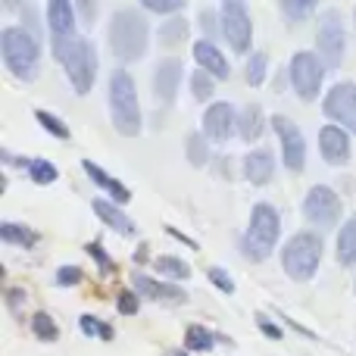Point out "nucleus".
<instances>
[{"mask_svg":"<svg viewBox=\"0 0 356 356\" xmlns=\"http://www.w3.org/2000/svg\"><path fill=\"white\" fill-rule=\"evenodd\" d=\"M110 50L122 66L144 60L150 41V25L141 6H119L110 16Z\"/></svg>","mask_w":356,"mask_h":356,"instance_id":"nucleus-1","label":"nucleus"},{"mask_svg":"<svg viewBox=\"0 0 356 356\" xmlns=\"http://www.w3.org/2000/svg\"><path fill=\"white\" fill-rule=\"evenodd\" d=\"M50 47H54V60L63 66L72 91L85 97L97 81V47L81 35L66 38V41H50Z\"/></svg>","mask_w":356,"mask_h":356,"instance_id":"nucleus-2","label":"nucleus"},{"mask_svg":"<svg viewBox=\"0 0 356 356\" xmlns=\"http://www.w3.org/2000/svg\"><path fill=\"white\" fill-rule=\"evenodd\" d=\"M0 60L19 81H35L41 72V38L22 25H6L0 31Z\"/></svg>","mask_w":356,"mask_h":356,"instance_id":"nucleus-3","label":"nucleus"},{"mask_svg":"<svg viewBox=\"0 0 356 356\" xmlns=\"http://www.w3.org/2000/svg\"><path fill=\"white\" fill-rule=\"evenodd\" d=\"M278 238H282V216L272 203H257L250 209V225L241 234V257L250 263H263L272 257Z\"/></svg>","mask_w":356,"mask_h":356,"instance_id":"nucleus-4","label":"nucleus"},{"mask_svg":"<svg viewBox=\"0 0 356 356\" xmlns=\"http://www.w3.org/2000/svg\"><path fill=\"white\" fill-rule=\"evenodd\" d=\"M110 116L122 138H138L144 131L141 104H138V85L125 69L110 75Z\"/></svg>","mask_w":356,"mask_h":356,"instance_id":"nucleus-5","label":"nucleus"},{"mask_svg":"<svg viewBox=\"0 0 356 356\" xmlns=\"http://www.w3.org/2000/svg\"><path fill=\"white\" fill-rule=\"evenodd\" d=\"M322 250H325L322 234L303 228V232L291 234L288 244L282 247V269L288 272V278H294V282H309V278L319 272Z\"/></svg>","mask_w":356,"mask_h":356,"instance_id":"nucleus-6","label":"nucleus"},{"mask_svg":"<svg viewBox=\"0 0 356 356\" xmlns=\"http://www.w3.org/2000/svg\"><path fill=\"white\" fill-rule=\"evenodd\" d=\"M316 54L325 63V69H338L347 54V25L344 13L338 6H328L319 13V29H316Z\"/></svg>","mask_w":356,"mask_h":356,"instance_id":"nucleus-7","label":"nucleus"},{"mask_svg":"<svg viewBox=\"0 0 356 356\" xmlns=\"http://www.w3.org/2000/svg\"><path fill=\"white\" fill-rule=\"evenodd\" d=\"M322 79H325V63L313 50H297L288 63V81L300 100H319L322 94Z\"/></svg>","mask_w":356,"mask_h":356,"instance_id":"nucleus-8","label":"nucleus"},{"mask_svg":"<svg viewBox=\"0 0 356 356\" xmlns=\"http://www.w3.org/2000/svg\"><path fill=\"white\" fill-rule=\"evenodd\" d=\"M222 16V38H225L228 50L238 56H247L253 50V19L241 0H225L219 6Z\"/></svg>","mask_w":356,"mask_h":356,"instance_id":"nucleus-9","label":"nucleus"},{"mask_svg":"<svg viewBox=\"0 0 356 356\" xmlns=\"http://www.w3.org/2000/svg\"><path fill=\"white\" fill-rule=\"evenodd\" d=\"M344 216V203H341L338 191L328 188V184H313L303 197V219L309 225H319V228H334Z\"/></svg>","mask_w":356,"mask_h":356,"instance_id":"nucleus-10","label":"nucleus"},{"mask_svg":"<svg viewBox=\"0 0 356 356\" xmlns=\"http://www.w3.org/2000/svg\"><path fill=\"white\" fill-rule=\"evenodd\" d=\"M272 131L278 135V144H282V163L288 172H303L307 169V138H303L300 125L291 116H272L269 119Z\"/></svg>","mask_w":356,"mask_h":356,"instance_id":"nucleus-11","label":"nucleus"},{"mask_svg":"<svg viewBox=\"0 0 356 356\" xmlns=\"http://www.w3.org/2000/svg\"><path fill=\"white\" fill-rule=\"evenodd\" d=\"M322 113L332 125H341L344 131L356 135V81H334L325 91Z\"/></svg>","mask_w":356,"mask_h":356,"instance_id":"nucleus-12","label":"nucleus"},{"mask_svg":"<svg viewBox=\"0 0 356 356\" xmlns=\"http://www.w3.org/2000/svg\"><path fill=\"white\" fill-rule=\"evenodd\" d=\"M203 138L213 144H225L238 135V110H234L228 100H219V104H209L207 113H203Z\"/></svg>","mask_w":356,"mask_h":356,"instance_id":"nucleus-13","label":"nucleus"},{"mask_svg":"<svg viewBox=\"0 0 356 356\" xmlns=\"http://www.w3.org/2000/svg\"><path fill=\"white\" fill-rule=\"evenodd\" d=\"M184 79V66L178 56H166V60L156 63L154 69V94L160 100V106H172L178 97V88Z\"/></svg>","mask_w":356,"mask_h":356,"instance_id":"nucleus-14","label":"nucleus"},{"mask_svg":"<svg viewBox=\"0 0 356 356\" xmlns=\"http://www.w3.org/2000/svg\"><path fill=\"white\" fill-rule=\"evenodd\" d=\"M131 288L141 294V300H156V303H188V291L178 288V284L166 282V278H154L135 272L131 275Z\"/></svg>","mask_w":356,"mask_h":356,"instance_id":"nucleus-15","label":"nucleus"},{"mask_svg":"<svg viewBox=\"0 0 356 356\" xmlns=\"http://www.w3.org/2000/svg\"><path fill=\"white\" fill-rule=\"evenodd\" d=\"M191 56H194L197 69L207 75H213L216 81H225L232 75V63H228L225 50L219 47L216 41H207V38H197L194 47H191Z\"/></svg>","mask_w":356,"mask_h":356,"instance_id":"nucleus-16","label":"nucleus"},{"mask_svg":"<svg viewBox=\"0 0 356 356\" xmlns=\"http://www.w3.org/2000/svg\"><path fill=\"white\" fill-rule=\"evenodd\" d=\"M319 154L328 166H347L353 156L350 131H344L341 125H322L319 129Z\"/></svg>","mask_w":356,"mask_h":356,"instance_id":"nucleus-17","label":"nucleus"},{"mask_svg":"<svg viewBox=\"0 0 356 356\" xmlns=\"http://www.w3.org/2000/svg\"><path fill=\"white\" fill-rule=\"evenodd\" d=\"M81 169H85V175L91 178V184H97V188L104 191V194L110 197L116 207H125V203L131 200V188H129V184H122L116 175H110L104 166H97L94 160H81Z\"/></svg>","mask_w":356,"mask_h":356,"instance_id":"nucleus-18","label":"nucleus"},{"mask_svg":"<svg viewBox=\"0 0 356 356\" xmlns=\"http://www.w3.org/2000/svg\"><path fill=\"white\" fill-rule=\"evenodd\" d=\"M50 29V41H66L75 38V6L69 0H50L47 10H44Z\"/></svg>","mask_w":356,"mask_h":356,"instance_id":"nucleus-19","label":"nucleus"},{"mask_svg":"<svg viewBox=\"0 0 356 356\" xmlns=\"http://www.w3.org/2000/svg\"><path fill=\"white\" fill-rule=\"evenodd\" d=\"M241 172H244V178L250 184H257V188L269 184L272 175H275V156H272V150H266V147L250 150V154L241 160Z\"/></svg>","mask_w":356,"mask_h":356,"instance_id":"nucleus-20","label":"nucleus"},{"mask_svg":"<svg viewBox=\"0 0 356 356\" xmlns=\"http://www.w3.org/2000/svg\"><path fill=\"white\" fill-rule=\"evenodd\" d=\"M91 209H94V216H97V219L104 222L106 228H113V232L122 234V238H131V234L138 232L135 219H129V216H125V209L116 207L113 200H104V197H97V200H91Z\"/></svg>","mask_w":356,"mask_h":356,"instance_id":"nucleus-21","label":"nucleus"},{"mask_svg":"<svg viewBox=\"0 0 356 356\" xmlns=\"http://www.w3.org/2000/svg\"><path fill=\"white\" fill-rule=\"evenodd\" d=\"M266 125H269V119H266L259 104H247L238 110V138L244 144H257L259 138H263Z\"/></svg>","mask_w":356,"mask_h":356,"instance_id":"nucleus-22","label":"nucleus"},{"mask_svg":"<svg viewBox=\"0 0 356 356\" xmlns=\"http://www.w3.org/2000/svg\"><path fill=\"white\" fill-rule=\"evenodd\" d=\"M0 241L13 247H22V250H31L38 244V232L29 225H19V222H0Z\"/></svg>","mask_w":356,"mask_h":356,"instance_id":"nucleus-23","label":"nucleus"},{"mask_svg":"<svg viewBox=\"0 0 356 356\" xmlns=\"http://www.w3.org/2000/svg\"><path fill=\"white\" fill-rule=\"evenodd\" d=\"M154 272L156 275H163L166 282H188L191 278V266L184 263L181 257H172V253H163V257L154 259Z\"/></svg>","mask_w":356,"mask_h":356,"instance_id":"nucleus-24","label":"nucleus"},{"mask_svg":"<svg viewBox=\"0 0 356 356\" xmlns=\"http://www.w3.org/2000/svg\"><path fill=\"white\" fill-rule=\"evenodd\" d=\"M216 332H209L207 325H200V322H194V325L184 328V350L188 353H209L216 347Z\"/></svg>","mask_w":356,"mask_h":356,"instance_id":"nucleus-25","label":"nucleus"},{"mask_svg":"<svg viewBox=\"0 0 356 356\" xmlns=\"http://www.w3.org/2000/svg\"><path fill=\"white\" fill-rule=\"evenodd\" d=\"M338 263L356 266V213L341 225L338 232Z\"/></svg>","mask_w":356,"mask_h":356,"instance_id":"nucleus-26","label":"nucleus"},{"mask_svg":"<svg viewBox=\"0 0 356 356\" xmlns=\"http://www.w3.org/2000/svg\"><path fill=\"white\" fill-rule=\"evenodd\" d=\"M188 31H191L188 19H184V16H172V19H166V22L160 25L156 38H160L163 47H178V44L188 41Z\"/></svg>","mask_w":356,"mask_h":356,"instance_id":"nucleus-27","label":"nucleus"},{"mask_svg":"<svg viewBox=\"0 0 356 356\" xmlns=\"http://www.w3.org/2000/svg\"><path fill=\"white\" fill-rule=\"evenodd\" d=\"M184 154H188V163L194 169L207 166V163L213 160V150H209V141L203 138V131H191V135L184 138Z\"/></svg>","mask_w":356,"mask_h":356,"instance_id":"nucleus-28","label":"nucleus"},{"mask_svg":"<svg viewBox=\"0 0 356 356\" xmlns=\"http://www.w3.org/2000/svg\"><path fill=\"white\" fill-rule=\"evenodd\" d=\"M278 10H282V16L288 19L291 25H300L303 19L316 16V13H319V6H316L313 0H282V3H278Z\"/></svg>","mask_w":356,"mask_h":356,"instance_id":"nucleus-29","label":"nucleus"},{"mask_svg":"<svg viewBox=\"0 0 356 356\" xmlns=\"http://www.w3.org/2000/svg\"><path fill=\"white\" fill-rule=\"evenodd\" d=\"M25 175H29V181L31 184H54L56 178H60V169L54 166L50 160H29L25 163Z\"/></svg>","mask_w":356,"mask_h":356,"instance_id":"nucleus-30","label":"nucleus"},{"mask_svg":"<svg viewBox=\"0 0 356 356\" xmlns=\"http://www.w3.org/2000/svg\"><path fill=\"white\" fill-rule=\"evenodd\" d=\"M266 75H269V56L263 50H257V54H250V60L244 66V79L250 88H259V85H266Z\"/></svg>","mask_w":356,"mask_h":356,"instance_id":"nucleus-31","label":"nucleus"},{"mask_svg":"<svg viewBox=\"0 0 356 356\" xmlns=\"http://www.w3.org/2000/svg\"><path fill=\"white\" fill-rule=\"evenodd\" d=\"M29 328L31 334H35L38 341H44V344H50V341L60 338V328H56V319L50 313H35L29 319Z\"/></svg>","mask_w":356,"mask_h":356,"instance_id":"nucleus-32","label":"nucleus"},{"mask_svg":"<svg viewBox=\"0 0 356 356\" xmlns=\"http://www.w3.org/2000/svg\"><path fill=\"white\" fill-rule=\"evenodd\" d=\"M35 119L41 122V129L47 131V135L60 138V141H69V138H72V129H69V125L63 122L60 116H54V113H47V110H35Z\"/></svg>","mask_w":356,"mask_h":356,"instance_id":"nucleus-33","label":"nucleus"},{"mask_svg":"<svg viewBox=\"0 0 356 356\" xmlns=\"http://www.w3.org/2000/svg\"><path fill=\"white\" fill-rule=\"evenodd\" d=\"M213 94H216V79L213 75H207V72H191V97L194 100H200V104H207V100H213Z\"/></svg>","mask_w":356,"mask_h":356,"instance_id":"nucleus-34","label":"nucleus"},{"mask_svg":"<svg viewBox=\"0 0 356 356\" xmlns=\"http://www.w3.org/2000/svg\"><path fill=\"white\" fill-rule=\"evenodd\" d=\"M197 25L203 29V38H207V41H216V38L222 35V16H219V10H209V6L197 10Z\"/></svg>","mask_w":356,"mask_h":356,"instance_id":"nucleus-35","label":"nucleus"},{"mask_svg":"<svg viewBox=\"0 0 356 356\" xmlns=\"http://www.w3.org/2000/svg\"><path fill=\"white\" fill-rule=\"evenodd\" d=\"M85 253L97 263V269H100V275L104 278H110V275H116V263L110 259V253H106V247L100 244V241H91V244L85 247Z\"/></svg>","mask_w":356,"mask_h":356,"instance_id":"nucleus-36","label":"nucleus"},{"mask_svg":"<svg viewBox=\"0 0 356 356\" xmlns=\"http://www.w3.org/2000/svg\"><path fill=\"white\" fill-rule=\"evenodd\" d=\"M141 10H144V13H156V16L172 19V16H181L184 0H144Z\"/></svg>","mask_w":356,"mask_h":356,"instance_id":"nucleus-37","label":"nucleus"},{"mask_svg":"<svg viewBox=\"0 0 356 356\" xmlns=\"http://www.w3.org/2000/svg\"><path fill=\"white\" fill-rule=\"evenodd\" d=\"M116 309L122 316H138V313H141V294H138L135 288H131V291H119Z\"/></svg>","mask_w":356,"mask_h":356,"instance_id":"nucleus-38","label":"nucleus"},{"mask_svg":"<svg viewBox=\"0 0 356 356\" xmlns=\"http://www.w3.org/2000/svg\"><path fill=\"white\" fill-rule=\"evenodd\" d=\"M207 278H209V284H213L216 291H222V294H234V278L228 275L222 266H209V269H207Z\"/></svg>","mask_w":356,"mask_h":356,"instance_id":"nucleus-39","label":"nucleus"},{"mask_svg":"<svg viewBox=\"0 0 356 356\" xmlns=\"http://www.w3.org/2000/svg\"><path fill=\"white\" fill-rule=\"evenodd\" d=\"M81 278H85L81 266H60L56 275H54V282L60 284V288H75V284H81Z\"/></svg>","mask_w":356,"mask_h":356,"instance_id":"nucleus-40","label":"nucleus"},{"mask_svg":"<svg viewBox=\"0 0 356 356\" xmlns=\"http://www.w3.org/2000/svg\"><path fill=\"white\" fill-rule=\"evenodd\" d=\"M257 328H259V332H263L269 341H282V334H284V332H282V325H278V322L272 319V316H266V313H259V316H257Z\"/></svg>","mask_w":356,"mask_h":356,"instance_id":"nucleus-41","label":"nucleus"},{"mask_svg":"<svg viewBox=\"0 0 356 356\" xmlns=\"http://www.w3.org/2000/svg\"><path fill=\"white\" fill-rule=\"evenodd\" d=\"M19 13H22V29H25V31H31V35H35V38L41 35V22H38V13H35V6H31V3H25Z\"/></svg>","mask_w":356,"mask_h":356,"instance_id":"nucleus-42","label":"nucleus"},{"mask_svg":"<svg viewBox=\"0 0 356 356\" xmlns=\"http://www.w3.org/2000/svg\"><path fill=\"white\" fill-rule=\"evenodd\" d=\"M79 328L81 334H88V338H100V328H104V322L97 319V316H79Z\"/></svg>","mask_w":356,"mask_h":356,"instance_id":"nucleus-43","label":"nucleus"},{"mask_svg":"<svg viewBox=\"0 0 356 356\" xmlns=\"http://www.w3.org/2000/svg\"><path fill=\"white\" fill-rule=\"evenodd\" d=\"M3 297H6V307H10V313H19V307L29 300V294H25L22 288H6Z\"/></svg>","mask_w":356,"mask_h":356,"instance_id":"nucleus-44","label":"nucleus"},{"mask_svg":"<svg viewBox=\"0 0 356 356\" xmlns=\"http://www.w3.org/2000/svg\"><path fill=\"white\" fill-rule=\"evenodd\" d=\"M75 13H81L85 25H91V22H94V16H97V6L88 3V0H75Z\"/></svg>","mask_w":356,"mask_h":356,"instance_id":"nucleus-45","label":"nucleus"},{"mask_svg":"<svg viewBox=\"0 0 356 356\" xmlns=\"http://www.w3.org/2000/svg\"><path fill=\"white\" fill-rule=\"evenodd\" d=\"M0 160H3V166H22V169H25V163H29V160H22V156H13L6 147L0 150Z\"/></svg>","mask_w":356,"mask_h":356,"instance_id":"nucleus-46","label":"nucleus"},{"mask_svg":"<svg viewBox=\"0 0 356 356\" xmlns=\"http://www.w3.org/2000/svg\"><path fill=\"white\" fill-rule=\"evenodd\" d=\"M147 257H150V244H138V250H135V263H138V266L147 263Z\"/></svg>","mask_w":356,"mask_h":356,"instance_id":"nucleus-47","label":"nucleus"},{"mask_svg":"<svg viewBox=\"0 0 356 356\" xmlns=\"http://www.w3.org/2000/svg\"><path fill=\"white\" fill-rule=\"evenodd\" d=\"M166 356H188V350H169Z\"/></svg>","mask_w":356,"mask_h":356,"instance_id":"nucleus-48","label":"nucleus"},{"mask_svg":"<svg viewBox=\"0 0 356 356\" xmlns=\"http://www.w3.org/2000/svg\"><path fill=\"white\" fill-rule=\"evenodd\" d=\"M353 25H356V6H353Z\"/></svg>","mask_w":356,"mask_h":356,"instance_id":"nucleus-49","label":"nucleus"}]
</instances>
